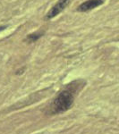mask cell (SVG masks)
<instances>
[{
	"label": "cell",
	"instance_id": "obj_3",
	"mask_svg": "<svg viewBox=\"0 0 119 134\" xmlns=\"http://www.w3.org/2000/svg\"><path fill=\"white\" fill-rule=\"evenodd\" d=\"M103 3H104V0H87V1L83 2L82 5L78 6L77 11L78 12H84V13L89 12V11L101 5Z\"/></svg>",
	"mask_w": 119,
	"mask_h": 134
},
{
	"label": "cell",
	"instance_id": "obj_4",
	"mask_svg": "<svg viewBox=\"0 0 119 134\" xmlns=\"http://www.w3.org/2000/svg\"><path fill=\"white\" fill-rule=\"evenodd\" d=\"M42 36L41 33H34V34H31V35H29L26 38V40H28V41L30 42H34L36 41L37 40H38L39 38H40V37Z\"/></svg>",
	"mask_w": 119,
	"mask_h": 134
},
{
	"label": "cell",
	"instance_id": "obj_2",
	"mask_svg": "<svg viewBox=\"0 0 119 134\" xmlns=\"http://www.w3.org/2000/svg\"><path fill=\"white\" fill-rule=\"evenodd\" d=\"M70 1L71 0H59V1H58L57 3H56L55 5H53V7L48 11V13L47 14L46 18L52 19L57 15H58V14L68 5Z\"/></svg>",
	"mask_w": 119,
	"mask_h": 134
},
{
	"label": "cell",
	"instance_id": "obj_1",
	"mask_svg": "<svg viewBox=\"0 0 119 134\" xmlns=\"http://www.w3.org/2000/svg\"><path fill=\"white\" fill-rule=\"evenodd\" d=\"M75 83L76 81L71 83L56 97L51 105H49V113L51 114L66 112L72 107L73 101H74L75 95L77 94V91H79L78 88L79 86H82L78 81L77 84Z\"/></svg>",
	"mask_w": 119,
	"mask_h": 134
}]
</instances>
